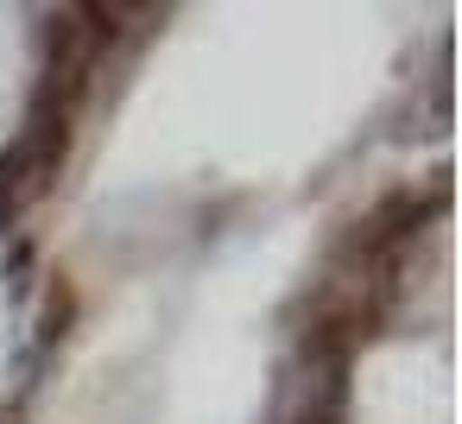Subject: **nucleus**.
I'll use <instances>...</instances> for the list:
<instances>
[{"label":"nucleus","mask_w":462,"mask_h":424,"mask_svg":"<svg viewBox=\"0 0 462 424\" xmlns=\"http://www.w3.org/2000/svg\"><path fill=\"white\" fill-rule=\"evenodd\" d=\"M374 336V304L367 298H329L317 317H310V329H304V361H317V367H342L361 342Z\"/></svg>","instance_id":"obj_1"},{"label":"nucleus","mask_w":462,"mask_h":424,"mask_svg":"<svg viewBox=\"0 0 462 424\" xmlns=\"http://www.w3.org/2000/svg\"><path fill=\"white\" fill-rule=\"evenodd\" d=\"M424 222V197H411V190H393V197H380V209L374 216H361L355 222V235L342 241V260H374L380 247H393L405 228H418Z\"/></svg>","instance_id":"obj_2"},{"label":"nucleus","mask_w":462,"mask_h":424,"mask_svg":"<svg viewBox=\"0 0 462 424\" xmlns=\"http://www.w3.org/2000/svg\"><path fill=\"white\" fill-rule=\"evenodd\" d=\"M298 424H342V367H329V373L317 380V392L304 399Z\"/></svg>","instance_id":"obj_3"},{"label":"nucleus","mask_w":462,"mask_h":424,"mask_svg":"<svg viewBox=\"0 0 462 424\" xmlns=\"http://www.w3.org/2000/svg\"><path fill=\"white\" fill-rule=\"evenodd\" d=\"M70 310H77V298H70V285L58 279V291L45 298V317H39V336H45V342H58V336L70 329Z\"/></svg>","instance_id":"obj_4"},{"label":"nucleus","mask_w":462,"mask_h":424,"mask_svg":"<svg viewBox=\"0 0 462 424\" xmlns=\"http://www.w3.org/2000/svg\"><path fill=\"white\" fill-rule=\"evenodd\" d=\"M26 266H32V247L20 241V247H14V272H7V291H14V298L26 291Z\"/></svg>","instance_id":"obj_5"},{"label":"nucleus","mask_w":462,"mask_h":424,"mask_svg":"<svg viewBox=\"0 0 462 424\" xmlns=\"http://www.w3.org/2000/svg\"><path fill=\"white\" fill-rule=\"evenodd\" d=\"M14 209H20L14 197H0V235H7V222H14Z\"/></svg>","instance_id":"obj_6"}]
</instances>
